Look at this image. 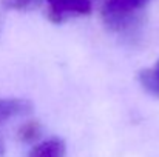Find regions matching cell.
Masks as SVG:
<instances>
[{"label":"cell","instance_id":"5b68a950","mask_svg":"<svg viewBox=\"0 0 159 157\" xmlns=\"http://www.w3.org/2000/svg\"><path fill=\"white\" fill-rule=\"evenodd\" d=\"M139 82L147 93H150L155 97H159V60L155 65L141 71Z\"/></svg>","mask_w":159,"mask_h":157},{"label":"cell","instance_id":"7a4b0ae2","mask_svg":"<svg viewBox=\"0 0 159 157\" xmlns=\"http://www.w3.org/2000/svg\"><path fill=\"white\" fill-rule=\"evenodd\" d=\"M50 5V15L56 22L70 15H84L91 11L90 0H47Z\"/></svg>","mask_w":159,"mask_h":157},{"label":"cell","instance_id":"8992f818","mask_svg":"<svg viewBox=\"0 0 159 157\" xmlns=\"http://www.w3.org/2000/svg\"><path fill=\"white\" fill-rule=\"evenodd\" d=\"M40 136V125L36 120L25 122L19 129V137L23 142H34Z\"/></svg>","mask_w":159,"mask_h":157},{"label":"cell","instance_id":"277c9868","mask_svg":"<svg viewBox=\"0 0 159 157\" xmlns=\"http://www.w3.org/2000/svg\"><path fill=\"white\" fill-rule=\"evenodd\" d=\"M28 157H66V146L63 140L53 137L37 143L30 151Z\"/></svg>","mask_w":159,"mask_h":157},{"label":"cell","instance_id":"3957f363","mask_svg":"<svg viewBox=\"0 0 159 157\" xmlns=\"http://www.w3.org/2000/svg\"><path fill=\"white\" fill-rule=\"evenodd\" d=\"M31 103L25 99H0V125L31 111Z\"/></svg>","mask_w":159,"mask_h":157},{"label":"cell","instance_id":"6da1fadb","mask_svg":"<svg viewBox=\"0 0 159 157\" xmlns=\"http://www.w3.org/2000/svg\"><path fill=\"white\" fill-rule=\"evenodd\" d=\"M148 2L150 0H107L104 17L110 25L120 28L134 12L144 8Z\"/></svg>","mask_w":159,"mask_h":157},{"label":"cell","instance_id":"52a82bcc","mask_svg":"<svg viewBox=\"0 0 159 157\" xmlns=\"http://www.w3.org/2000/svg\"><path fill=\"white\" fill-rule=\"evenodd\" d=\"M31 3H33V0H8V6L9 8H16V9L28 8Z\"/></svg>","mask_w":159,"mask_h":157}]
</instances>
